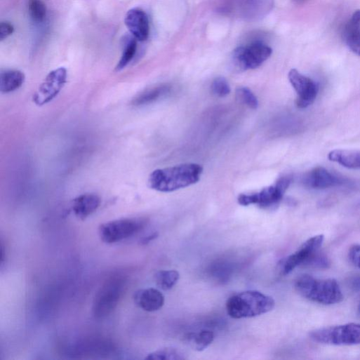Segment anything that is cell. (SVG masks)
<instances>
[{"mask_svg": "<svg viewBox=\"0 0 360 360\" xmlns=\"http://www.w3.org/2000/svg\"><path fill=\"white\" fill-rule=\"evenodd\" d=\"M203 173L201 166L185 164L157 169L149 177V187L160 192H172L198 182Z\"/></svg>", "mask_w": 360, "mask_h": 360, "instance_id": "obj_1", "label": "cell"}, {"mask_svg": "<svg viewBox=\"0 0 360 360\" xmlns=\"http://www.w3.org/2000/svg\"><path fill=\"white\" fill-rule=\"evenodd\" d=\"M274 300L258 291H246L231 296L227 301L228 315L233 319L251 318L272 311Z\"/></svg>", "mask_w": 360, "mask_h": 360, "instance_id": "obj_2", "label": "cell"}, {"mask_svg": "<svg viewBox=\"0 0 360 360\" xmlns=\"http://www.w3.org/2000/svg\"><path fill=\"white\" fill-rule=\"evenodd\" d=\"M295 287L302 297L322 305L339 303L343 299L340 288L333 279H318L304 274L296 279Z\"/></svg>", "mask_w": 360, "mask_h": 360, "instance_id": "obj_3", "label": "cell"}, {"mask_svg": "<svg viewBox=\"0 0 360 360\" xmlns=\"http://www.w3.org/2000/svg\"><path fill=\"white\" fill-rule=\"evenodd\" d=\"M126 286L124 277L116 275L109 278L95 295L93 312L96 318L108 316L117 307Z\"/></svg>", "mask_w": 360, "mask_h": 360, "instance_id": "obj_4", "label": "cell"}, {"mask_svg": "<svg viewBox=\"0 0 360 360\" xmlns=\"http://www.w3.org/2000/svg\"><path fill=\"white\" fill-rule=\"evenodd\" d=\"M310 338L314 342L333 345L360 344V324H347L319 328L311 331Z\"/></svg>", "mask_w": 360, "mask_h": 360, "instance_id": "obj_5", "label": "cell"}, {"mask_svg": "<svg viewBox=\"0 0 360 360\" xmlns=\"http://www.w3.org/2000/svg\"><path fill=\"white\" fill-rule=\"evenodd\" d=\"M146 222L142 218H123L102 224L99 227L101 240L113 244L128 239L140 232Z\"/></svg>", "mask_w": 360, "mask_h": 360, "instance_id": "obj_6", "label": "cell"}, {"mask_svg": "<svg viewBox=\"0 0 360 360\" xmlns=\"http://www.w3.org/2000/svg\"><path fill=\"white\" fill-rule=\"evenodd\" d=\"M292 181L290 176L279 178L274 185L268 187L261 191L252 194H242L238 197V203L244 206L258 205L261 208H269L277 205Z\"/></svg>", "mask_w": 360, "mask_h": 360, "instance_id": "obj_7", "label": "cell"}, {"mask_svg": "<svg viewBox=\"0 0 360 360\" xmlns=\"http://www.w3.org/2000/svg\"><path fill=\"white\" fill-rule=\"evenodd\" d=\"M272 49L261 42H255L234 51L232 62L241 71L255 69L272 55Z\"/></svg>", "mask_w": 360, "mask_h": 360, "instance_id": "obj_8", "label": "cell"}, {"mask_svg": "<svg viewBox=\"0 0 360 360\" xmlns=\"http://www.w3.org/2000/svg\"><path fill=\"white\" fill-rule=\"evenodd\" d=\"M324 235L314 236L307 239L293 254L288 255L281 261L280 269L284 275L288 274L297 267L305 265L319 251L324 242Z\"/></svg>", "mask_w": 360, "mask_h": 360, "instance_id": "obj_9", "label": "cell"}, {"mask_svg": "<svg viewBox=\"0 0 360 360\" xmlns=\"http://www.w3.org/2000/svg\"><path fill=\"white\" fill-rule=\"evenodd\" d=\"M67 70L58 68L51 72L34 93V102L38 106H44L58 97L67 82Z\"/></svg>", "mask_w": 360, "mask_h": 360, "instance_id": "obj_10", "label": "cell"}, {"mask_svg": "<svg viewBox=\"0 0 360 360\" xmlns=\"http://www.w3.org/2000/svg\"><path fill=\"white\" fill-rule=\"evenodd\" d=\"M288 80L297 93L296 105L299 109H305L314 103L319 93V86L314 81L296 69L290 71Z\"/></svg>", "mask_w": 360, "mask_h": 360, "instance_id": "obj_11", "label": "cell"}, {"mask_svg": "<svg viewBox=\"0 0 360 360\" xmlns=\"http://www.w3.org/2000/svg\"><path fill=\"white\" fill-rule=\"evenodd\" d=\"M125 25L133 37L145 42L149 36L150 25L147 13L140 8L130 10L125 18Z\"/></svg>", "mask_w": 360, "mask_h": 360, "instance_id": "obj_12", "label": "cell"}, {"mask_svg": "<svg viewBox=\"0 0 360 360\" xmlns=\"http://www.w3.org/2000/svg\"><path fill=\"white\" fill-rule=\"evenodd\" d=\"M302 183L309 189H325L342 185L344 180L322 167H316L304 175Z\"/></svg>", "mask_w": 360, "mask_h": 360, "instance_id": "obj_13", "label": "cell"}, {"mask_svg": "<svg viewBox=\"0 0 360 360\" xmlns=\"http://www.w3.org/2000/svg\"><path fill=\"white\" fill-rule=\"evenodd\" d=\"M134 302L142 309L153 312L162 308L165 297L158 289L149 288L137 291L133 296Z\"/></svg>", "mask_w": 360, "mask_h": 360, "instance_id": "obj_14", "label": "cell"}, {"mask_svg": "<svg viewBox=\"0 0 360 360\" xmlns=\"http://www.w3.org/2000/svg\"><path fill=\"white\" fill-rule=\"evenodd\" d=\"M101 199L96 194H84L73 201L72 209L75 215L81 220H86L99 208Z\"/></svg>", "mask_w": 360, "mask_h": 360, "instance_id": "obj_15", "label": "cell"}, {"mask_svg": "<svg viewBox=\"0 0 360 360\" xmlns=\"http://www.w3.org/2000/svg\"><path fill=\"white\" fill-rule=\"evenodd\" d=\"M328 159L349 169L360 168V152L335 149L331 152Z\"/></svg>", "mask_w": 360, "mask_h": 360, "instance_id": "obj_16", "label": "cell"}, {"mask_svg": "<svg viewBox=\"0 0 360 360\" xmlns=\"http://www.w3.org/2000/svg\"><path fill=\"white\" fill-rule=\"evenodd\" d=\"M26 77L23 72L19 70H7L0 76V91L3 93H11L20 88Z\"/></svg>", "mask_w": 360, "mask_h": 360, "instance_id": "obj_17", "label": "cell"}, {"mask_svg": "<svg viewBox=\"0 0 360 360\" xmlns=\"http://www.w3.org/2000/svg\"><path fill=\"white\" fill-rule=\"evenodd\" d=\"M171 87L168 85H159L147 89L136 95L131 104L135 107H142L152 104L170 92Z\"/></svg>", "mask_w": 360, "mask_h": 360, "instance_id": "obj_18", "label": "cell"}, {"mask_svg": "<svg viewBox=\"0 0 360 360\" xmlns=\"http://www.w3.org/2000/svg\"><path fill=\"white\" fill-rule=\"evenodd\" d=\"M274 0H245V13L248 18H261L272 11Z\"/></svg>", "mask_w": 360, "mask_h": 360, "instance_id": "obj_19", "label": "cell"}, {"mask_svg": "<svg viewBox=\"0 0 360 360\" xmlns=\"http://www.w3.org/2000/svg\"><path fill=\"white\" fill-rule=\"evenodd\" d=\"M154 279L159 288L169 291L178 282L180 274L176 270H161L156 273Z\"/></svg>", "mask_w": 360, "mask_h": 360, "instance_id": "obj_20", "label": "cell"}, {"mask_svg": "<svg viewBox=\"0 0 360 360\" xmlns=\"http://www.w3.org/2000/svg\"><path fill=\"white\" fill-rule=\"evenodd\" d=\"M187 340L192 348L196 351L206 349L214 340V333L209 330H203L189 335Z\"/></svg>", "mask_w": 360, "mask_h": 360, "instance_id": "obj_21", "label": "cell"}, {"mask_svg": "<svg viewBox=\"0 0 360 360\" xmlns=\"http://www.w3.org/2000/svg\"><path fill=\"white\" fill-rule=\"evenodd\" d=\"M137 41L133 37L126 41L122 56L116 68L117 72L126 68L134 59L138 49Z\"/></svg>", "mask_w": 360, "mask_h": 360, "instance_id": "obj_22", "label": "cell"}, {"mask_svg": "<svg viewBox=\"0 0 360 360\" xmlns=\"http://www.w3.org/2000/svg\"><path fill=\"white\" fill-rule=\"evenodd\" d=\"M29 12L31 18L36 23L41 24L46 20L48 10L44 0H29Z\"/></svg>", "mask_w": 360, "mask_h": 360, "instance_id": "obj_23", "label": "cell"}, {"mask_svg": "<svg viewBox=\"0 0 360 360\" xmlns=\"http://www.w3.org/2000/svg\"><path fill=\"white\" fill-rule=\"evenodd\" d=\"M360 36V11L354 13L351 20L343 30V39L345 43Z\"/></svg>", "mask_w": 360, "mask_h": 360, "instance_id": "obj_24", "label": "cell"}, {"mask_svg": "<svg viewBox=\"0 0 360 360\" xmlns=\"http://www.w3.org/2000/svg\"><path fill=\"white\" fill-rule=\"evenodd\" d=\"M184 359L185 357L182 353L172 347H167L154 351L149 353L145 357V359L149 360H180Z\"/></svg>", "mask_w": 360, "mask_h": 360, "instance_id": "obj_25", "label": "cell"}, {"mask_svg": "<svg viewBox=\"0 0 360 360\" xmlns=\"http://www.w3.org/2000/svg\"><path fill=\"white\" fill-rule=\"evenodd\" d=\"M236 95L237 100L242 104L252 109H257L258 101L253 92L248 88L241 87L236 89Z\"/></svg>", "mask_w": 360, "mask_h": 360, "instance_id": "obj_26", "label": "cell"}, {"mask_svg": "<svg viewBox=\"0 0 360 360\" xmlns=\"http://www.w3.org/2000/svg\"><path fill=\"white\" fill-rule=\"evenodd\" d=\"M211 88L213 94L220 98H224L231 92L227 81L223 77L215 79L212 84Z\"/></svg>", "mask_w": 360, "mask_h": 360, "instance_id": "obj_27", "label": "cell"}, {"mask_svg": "<svg viewBox=\"0 0 360 360\" xmlns=\"http://www.w3.org/2000/svg\"><path fill=\"white\" fill-rule=\"evenodd\" d=\"M308 266L317 268H327L330 265L329 260L323 253L318 251L307 264Z\"/></svg>", "mask_w": 360, "mask_h": 360, "instance_id": "obj_28", "label": "cell"}, {"mask_svg": "<svg viewBox=\"0 0 360 360\" xmlns=\"http://www.w3.org/2000/svg\"><path fill=\"white\" fill-rule=\"evenodd\" d=\"M15 32L14 26L9 22H2L0 24V41H4Z\"/></svg>", "mask_w": 360, "mask_h": 360, "instance_id": "obj_29", "label": "cell"}, {"mask_svg": "<svg viewBox=\"0 0 360 360\" xmlns=\"http://www.w3.org/2000/svg\"><path fill=\"white\" fill-rule=\"evenodd\" d=\"M349 259L357 268L360 269V245L355 244L350 247L348 253Z\"/></svg>", "mask_w": 360, "mask_h": 360, "instance_id": "obj_30", "label": "cell"}, {"mask_svg": "<svg viewBox=\"0 0 360 360\" xmlns=\"http://www.w3.org/2000/svg\"><path fill=\"white\" fill-rule=\"evenodd\" d=\"M348 48L360 57V36L346 43Z\"/></svg>", "mask_w": 360, "mask_h": 360, "instance_id": "obj_31", "label": "cell"}, {"mask_svg": "<svg viewBox=\"0 0 360 360\" xmlns=\"http://www.w3.org/2000/svg\"><path fill=\"white\" fill-rule=\"evenodd\" d=\"M350 281L352 287L360 288V277L353 278Z\"/></svg>", "mask_w": 360, "mask_h": 360, "instance_id": "obj_32", "label": "cell"}, {"mask_svg": "<svg viewBox=\"0 0 360 360\" xmlns=\"http://www.w3.org/2000/svg\"><path fill=\"white\" fill-rule=\"evenodd\" d=\"M359 312H360V304H359Z\"/></svg>", "mask_w": 360, "mask_h": 360, "instance_id": "obj_33", "label": "cell"}]
</instances>
